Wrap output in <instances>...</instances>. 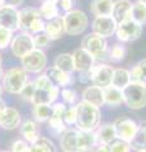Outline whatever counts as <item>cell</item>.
Returning a JSON list of instances; mask_svg holds the SVG:
<instances>
[{
    "label": "cell",
    "mask_w": 146,
    "mask_h": 152,
    "mask_svg": "<svg viewBox=\"0 0 146 152\" xmlns=\"http://www.w3.org/2000/svg\"><path fill=\"white\" fill-rule=\"evenodd\" d=\"M76 122L75 126L79 131L95 132L101 124V110L99 108L88 104L85 102H79L76 105Z\"/></svg>",
    "instance_id": "1"
},
{
    "label": "cell",
    "mask_w": 146,
    "mask_h": 152,
    "mask_svg": "<svg viewBox=\"0 0 146 152\" xmlns=\"http://www.w3.org/2000/svg\"><path fill=\"white\" fill-rule=\"evenodd\" d=\"M1 88L9 94H21L28 83V74L23 67H12L3 75Z\"/></svg>",
    "instance_id": "2"
},
{
    "label": "cell",
    "mask_w": 146,
    "mask_h": 152,
    "mask_svg": "<svg viewBox=\"0 0 146 152\" xmlns=\"http://www.w3.org/2000/svg\"><path fill=\"white\" fill-rule=\"evenodd\" d=\"M123 94V103L130 109L139 110L146 107V85L130 83L122 90Z\"/></svg>",
    "instance_id": "3"
},
{
    "label": "cell",
    "mask_w": 146,
    "mask_h": 152,
    "mask_svg": "<svg viewBox=\"0 0 146 152\" xmlns=\"http://www.w3.org/2000/svg\"><path fill=\"white\" fill-rule=\"evenodd\" d=\"M64 19V26H65V33L70 36H79L89 26V19L88 15L80 9H73L67 12L62 17Z\"/></svg>",
    "instance_id": "4"
},
{
    "label": "cell",
    "mask_w": 146,
    "mask_h": 152,
    "mask_svg": "<svg viewBox=\"0 0 146 152\" xmlns=\"http://www.w3.org/2000/svg\"><path fill=\"white\" fill-rule=\"evenodd\" d=\"M81 48L88 51L95 60H104L108 55V43L106 38L98 36L93 32L83 38Z\"/></svg>",
    "instance_id": "5"
},
{
    "label": "cell",
    "mask_w": 146,
    "mask_h": 152,
    "mask_svg": "<svg viewBox=\"0 0 146 152\" xmlns=\"http://www.w3.org/2000/svg\"><path fill=\"white\" fill-rule=\"evenodd\" d=\"M23 70L31 74H40L47 66V56L42 50L34 48L21 58Z\"/></svg>",
    "instance_id": "6"
},
{
    "label": "cell",
    "mask_w": 146,
    "mask_h": 152,
    "mask_svg": "<svg viewBox=\"0 0 146 152\" xmlns=\"http://www.w3.org/2000/svg\"><path fill=\"white\" fill-rule=\"evenodd\" d=\"M116 129L117 140H122L125 142H131V140L135 137V134L139 131V124L134 119L127 117H120L113 122Z\"/></svg>",
    "instance_id": "7"
},
{
    "label": "cell",
    "mask_w": 146,
    "mask_h": 152,
    "mask_svg": "<svg viewBox=\"0 0 146 152\" xmlns=\"http://www.w3.org/2000/svg\"><path fill=\"white\" fill-rule=\"evenodd\" d=\"M10 50H12V53L15 57H18V58H22L27 53H29L32 50H34L32 34L28 32H22V33H18L17 36H14L10 43Z\"/></svg>",
    "instance_id": "8"
},
{
    "label": "cell",
    "mask_w": 146,
    "mask_h": 152,
    "mask_svg": "<svg viewBox=\"0 0 146 152\" xmlns=\"http://www.w3.org/2000/svg\"><path fill=\"white\" fill-rule=\"evenodd\" d=\"M142 34V26L137 24L132 19H128L121 24H117L116 36L121 42H134Z\"/></svg>",
    "instance_id": "9"
},
{
    "label": "cell",
    "mask_w": 146,
    "mask_h": 152,
    "mask_svg": "<svg viewBox=\"0 0 146 152\" xmlns=\"http://www.w3.org/2000/svg\"><path fill=\"white\" fill-rule=\"evenodd\" d=\"M0 27L10 32L19 29V10L15 7L8 4L0 7Z\"/></svg>",
    "instance_id": "10"
},
{
    "label": "cell",
    "mask_w": 146,
    "mask_h": 152,
    "mask_svg": "<svg viewBox=\"0 0 146 152\" xmlns=\"http://www.w3.org/2000/svg\"><path fill=\"white\" fill-rule=\"evenodd\" d=\"M113 69L112 66L101 64V65H94L92 69V81L93 85L99 86L102 89H106L112 83V76H113Z\"/></svg>",
    "instance_id": "11"
},
{
    "label": "cell",
    "mask_w": 146,
    "mask_h": 152,
    "mask_svg": "<svg viewBox=\"0 0 146 152\" xmlns=\"http://www.w3.org/2000/svg\"><path fill=\"white\" fill-rule=\"evenodd\" d=\"M92 29H93V33H95V34L101 36L103 38H107V37H111L113 33H116L117 23L111 15L95 17L92 23Z\"/></svg>",
    "instance_id": "12"
},
{
    "label": "cell",
    "mask_w": 146,
    "mask_h": 152,
    "mask_svg": "<svg viewBox=\"0 0 146 152\" xmlns=\"http://www.w3.org/2000/svg\"><path fill=\"white\" fill-rule=\"evenodd\" d=\"M73 55V60H74V69L78 72H85V71H90L94 65H95V58L89 53L88 51L84 48H78L75 50Z\"/></svg>",
    "instance_id": "13"
},
{
    "label": "cell",
    "mask_w": 146,
    "mask_h": 152,
    "mask_svg": "<svg viewBox=\"0 0 146 152\" xmlns=\"http://www.w3.org/2000/svg\"><path fill=\"white\" fill-rule=\"evenodd\" d=\"M134 3L131 0H117L113 3L111 17L114 19L117 24H121L126 20L131 19V9H132Z\"/></svg>",
    "instance_id": "14"
},
{
    "label": "cell",
    "mask_w": 146,
    "mask_h": 152,
    "mask_svg": "<svg viewBox=\"0 0 146 152\" xmlns=\"http://www.w3.org/2000/svg\"><path fill=\"white\" fill-rule=\"evenodd\" d=\"M60 94L59 88H51V89H36L34 95L32 98L31 103L33 105H40V104H46V105H52L56 102Z\"/></svg>",
    "instance_id": "15"
},
{
    "label": "cell",
    "mask_w": 146,
    "mask_h": 152,
    "mask_svg": "<svg viewBox=\"0 0 146 152\" xmlns=\"http://www.w3.org/2000/svg\"><path fill=\"white\" fill-rule=\"evenodd\" d=\"M41 14L40 10L36 8H23L19 10V29L24 31V32H29L31 27L34 23L41 19Z\"/></svg>",
    "instance_id": "16"
},
{
    "label": "cell",
    "mask_w": 146,
    "mask_h": 152,
    "mask_svg": "<svg viewBox=\"0 0 146 152\" xmlns=\"http://www.w3.org/2000/svg\"><path fill=\"white\" fill-rule=\"evenodd\" d=\"M45 75L47 76V79L52 83L54 86L59 88V89L60 88L64 89V88H66L69 85L73 84V77L70 76V74H66V72H64V71L56 69L55 66L47 69Z\"/></svg>",
    "instance_id": "17"
},
{
    "label": "cell",
    "mask_w": 146,
    "mask_h": 152,
    "mask_svg": "<svg viewBox=\"0 0 146 152\" xmlns=\"http://www.w3.org/2000/svg\"><path fill=\"white\" fill-rule=\"evenodd\" d=\"M81 96H83V102L92 104V105L97 108L104 105V90L99 86L92 85V86L85 88Z\"/></svg>",
    "instance_id": "18"
},
{
    "label": "cell",
    "mask_w": 146,
    "mask_h": 152,
    "mask_svg": "<svg viewBox=\"0 0 146 152\" xmlns=\"http://www.w3.org/2000/svg\"><path fill=\"white\" fill-rule=\"evenodd\" d=\"M21 126V114L17 109L9 108L4 110L1 118H0V127L7 131H13Z\"/></svg>",
    "instance_id": "19"
},
{
    "label": "cell",
    "mask_w": 146,
    "mask_h": 152,
    "mask_svg": "<svg viewBox=\"0 0 146 152\" xmlns=\"http://www.w3.org/2000/svg\"><path fill=\"white\" fill-rule=\"evenodd\" d=\"M78 128H69L60 136V147L64 152H78Z\"/></svg>",
    "instance_id": "20"
},
{
    "label": "cell",
    "mask_w": 146,
    "mask_h": 152,
    "mask_svg": "<svg viewBox=\"0 0 146 152\" xmlns=\"http://www.w3.org/2000/svg\"><path fill=\"white\" fill-rule=\"evenodd\" d=\"M98 140L95 132H78V152H90L97 147Z\"/></svg>",
    "instance_id": "21"
},
{
    "label": "cell",
    "mask_w": 146,
    "mask_h": 152,
    "mask_svg": "<svg viewBox=\"0 0 146 152\" xmlns=\"http://www.w3.org/2000/svg\"><path fill=\"white\" fill-rule=\"evenodd\" d=\"M21 127V134L24 137V141L28 143L33 145L34 142L40 138V128L36 121L27 119L19 126Z\"/></svg>",
    "instance_id": "22"
},
{
    "label": "cell",
    "mask_w": 146,
    "mask_h": 152,
    "mask_svg": "<svg viewBox=\"0 0 146 152\" xmlns=\"http://www.w3.org/2000/svg\"><path fill=\"white\" fill-rule=\"evenodd\" d=\"M51 41L59 39V38L62 37V34L65 33V26H64V19L62 17H57L52 19V20H48L45 24V31H43Z\"/></svg>",
    "instance_id": "23"
},
{
    "label": "cell",
    "mask_w": 146,
    "mask_h": 152,
    "mask_svg": "<svg viewBox=\"0 0 146 152\" xmlns=\"http://www.w3.org/2000/svg\"><path fill=\"white\" fill-rule=\"evenodd\" d=\"M95 134H97L98 143H102V145H108L109 146L113 141L117 140L116 129H114L113 123H107V124H104V126L98 127Z\"/></svg>",
    "instance_id": "24"
},
{
    "label": "cell",
    "mask_w": 146,
    "mask_h": 152,
    "mask_svg": "<svg viewBox=\"0 0 146 152\" xmlns=\"http://www.w3.org/2000/svg\"><path fill=\"white\" fill-rule=\"evenodd\" d=\"M113 0H93L90 4V12L95 17H108L112 13Z\"/></svg>",
    "instance_id": "25"
},
{
    "label": "cell",
    "mask_w": 146,
    "mask_h": 152,
    "mask_svg": "<svg viewBox=\"0 0 146 152\" xmlns=\"http://www.w3.org/2000/svg\"><path fill=\"white\" fill-rule=\"evenodd\" d=\"M40 14L42 18H45L47 22L59 17V7L57 0H43V3L40 7Z\"/></svg>",
    "instance_id": "26"
},
{
    "label": "cell",
    "mask_w": 146,
    "mask_h": 152,
    "mask_svg": "<svg viewBox=\"0 0 146 152\" xmlns=\"http://www.w3.org/2000/svg\"><path fill=\"white\" fill-rule=\"evenodd\" d=\"M104 90V104H108L111 107H118L123 103V94L122 90L117 89L114 86H107Z\"/></svg>",
    "instance_id": "27"
},
{
    "label": "cell",
    "mask_w": 146,
    "mask_h": 152,
    "mask_svg": "<svg viewBox=\"0 0 146 152\" xmlns=\"http://www.w3.org/2000/svg\"><path fill=\"white\" fill-rule=\"evenodd\" d=\"M131 83L130 79V71L126 69H114L113 70L112 83L111 85L120 90H123L127 85Z\"/></svg>",
    "instance_id": "28"
},
{
    "label": "cell",
    "mask_w": 146,
    "mask_h": 152,
    "mask_svg": "<svg viewBox=\"0 0 146 152\" xmlns=\"http://www.w3.org/2000/svg\"><path fill=\"white\" fill-rule=\"evenodd\" d=\"M131 83L146 85V58L137 62L130 71Z\"/></svg>",
    "instance_id": "29"
},
{
    "label": "cell",
    "mask_w": 146,
    "mask_h": 152,
    "mask_svg": "<svg viewBox=\"0 0 146 152\" xmlns=\"http://www.w3.org/2000/svg\"><path fill=\"white\" fill-rule=\"evenodd\" d=\"M55 67L64 71V72H66V74H71L73 71H75L73 55L71 53H60L55 58Z\"/></svg>",
    "instance_id": "30"
},
{
    "label": "cell",
    "mask_w": 146,
    "mask_h": 152,
    "mask_svg": "<svg viewBox=\"0 0 146 152\" xmlns=\"http://www.w3.org/2000/svg\"><path fill=\"white\" fill-rule=\"evenodd\" d=\"M131 150H134L136 152L146 151V129L144 127L139 126V131L135 134V137L130 142Z\"/></svg>",
    "instance_id": "31"
},
{
    "label": "cell",
    "mask_w": 146,
    "mask_h": 152,
    "mask_svg": "<svg viewBox=\"0 0 146 152\" xmlns=\"http://www.w3.org/2000/svg\"><path fill=\"white\" fill-rule=\"evenodd\" d=\"M36 122L43 123L47 122L52 115V105H46V104H40V105H33V112H32Z\"/></svg>",
    "instance_id": "32"
},
{
    "label": "cell",
    "mask_w": 146,
    "mask_h": 152,
    "mask_svg": "<svg viewBox=\"0 0 146 152\" xmlns=\"http://www.w3.org/2000/svg\"><path fill=\"white\" fill-rule=\"evenodd\" d=\"M29 152H56V146L51 140L40 137L33 145H31Z\"/></svg>",
    "instance_id": "33"
},
{
    "label": "cell",
    "mask_w": 146,
    "mask_h": 152,
    "mask_svg": "<svg viewBox=\"0 0 146 152\" xmlns=\"http://www.w3.org/2000/svg\"><path fill=\"white\" fill-rule=\"evenodd\" d=\"M131 19L140 26L146 24V5L142 3H134L131 9Z\"/></svg>",
    "instance_id": "34"
},
{
    "label": "cell",
    "mask_w": 146,
    "mask_h": 152,
    "mask_svg": "<svg viewBox=\"0 0 146 152\" xmlns=\"http://www.w3.org/2000/svg\"><path fill=\"white\" fill-rule=\"evenodd\" d=\"M127 50L123 45L116 43L111 47V50H108V60H111L112 62H121L126 58Z\"/></svg>",
    "instance_id": "35"
},
{
    "label": "cell",
    "mask_w": 146,
    "mask_h": 152,
    "mask_svg": "<svg viewBox=\"0 0 146 152\" xmlns=\"http://www.w3.org/2000/svg\"><path fill=\"white\" fill-rule=\"evenodd\" d=\"M47 123H48V131L55 136H60L66 131V126H65V123H64V119L60 117L54 115V114L51 115L50 119L47 121Z\"/></svg>",
    "instance_id": "36"
},
{
    "label": "cell",
    "mask_w": 146,
    "mask_h": 152,
    "mask_svg": "<svg viewBox=\"0 0 146 152\" xmlns=\"http://www.w3.org/2000/svg\"><path fill=\"white\" fill-rule=\"evenodd\" d=\"M61 98H62L64 100V104L65 105H69V107H73L75 104H78V93L75 91L74 89L71 88H64L61 90Z\"/></svg>",
    "instance_id": "37"
},
{
    "label": "cell",
    "mask_w": 146,
    "mask_h": 152,
    "mask_svg": "<svg viewBox=\"0 0 146 152\" xmlns=\"http://www.w3.org/2000/svg\"><path fill=\"white\" fill-rule=\"evenodd\" d=\"M51 39L48 38V36L46 34L45 32L42 33H38L33 37V43H34V48H38V50H43L46 48L47 46L50 45Z\"/></svg>",
    "instance_id": "38"
},
{
    "label": "cell",
    "mask_w": 146,
    "mask_h": 152,
    "mask_svg": "<svg viewBox=\"0 0 146 152\" xmlns=\"http://www.w3.org/2000/svg\"><path fill=\"white\" fill-rule=\"evenodd\" d=\"M109 152H131V147L128 142L116 140L109 145Z\"/></svg>",
    "instance_id": "39"
},
{
    "label": "cell",
    "mask_w": 146,
    "mask_h": 152,
    "mask_svg": "<svg viewBox=\"0 0 146 152\" xmlns=\"http://www.w3.org/2000/svg\"><path fill=\"white\" fill-rule=\"evenodd\" d=\"M13 37V32L0 27V50H4L8 46H10Z\"/></svg>",
    "instance_id": "40"
},
{
    "label": "cell",
    "mask_w": 146,
    "mask_h": 152,
    "mask_svg": "<svg viewBox=\"0 0 146 152\" xmlns=\"http://www.w3.org/2000/svg\"><path fill=\"white\" fill-rule=\"evenodd\" d=\"M34 91H36V86H34V83L33 81H28L26 84V86L23 88V90L21 91V96L23 100H26V102H31L32 100V98H33V95H34Z\"/></svg>",
    "instance_id": "41"
},
{
    "label": "cell",
    "mask_w": 146,
    "mask_h": 152,
    "mask_svg": "<svg viewBox=\"0 0 146 152\" xmlns=\"http://www.w3.org/2000/svg\"><path fill=\"white\" fill-rule=\"evenodd\" d=\"M76 122V107H67L64 114V123L65 126H73Z\"/></svg>",
    "instance_id": "42"
},
{
    "label": "cell",
    "mask_w": 146,
    "mask_h": 152,
    "mask_svg": "<svg viewBox=\"0 0 146 152\" xmlns=\"http://www.w3.org/2000/svg\"><path fill=\"white\" fill-rule=\"evenodd\" d=\"M33 83H34L36 89H51V88H54L52 83L47 79V76L45 74H41L40 76H37Z\"/></svg>",
    "instance_id": "43"
},
{
    "label": "cell",
    "mask_w": 146,
    "mask_h": 152,
    "mask_svg": "<svg viewBox=\"0 0 146 152\" xmlns=\"http://www.w3.org/2000/svg\"><path fill=\"white\" fill-rule=\"evenodd\" d=\"M31 146L24 140H17L13 142L10 152H29Z\"/></svg>",
    "instance_id": "44"
},
{
    "label": "cell",
    "mask_w": 146,
    "mask_h": 152,
    "mask_svg": "<svg viewBox=\"0 0 146 152\" xmlns=\"http://www.w3.org/2000/svg\"><path fill=\"white\" fill-rule=\"evenodd\" d=\"M57 7H60L64 12H70L73 10V7H74V3L73 0H57Z\"/></svg>",
    "instance_id": "45"
},
{
    "label": "cell",
    "mask_w": 146,
    "mask_h": 152,
    "mask_svg": "<svg viewBox=\"0 0 146 152\" xmlns=\"http://www.w3.org/2000/svg\"><path fill=\"white\" fill-rule=\"evenodd\" d=\"M92 80V70L90 71H85V72H79V81L87 84Z\"/></svg>",
    "instance_id": "46"
},
{
    "label": "cell",
    "mask_w": 146,
    "mask_h": 152,
    "mask_svg": "<svg viewBox=\"0 0 146 152\" xmlns=\"http://www.w3.org/2000/svg\"><path fill=\"white\" fill-rule=\"evenodd\" d=\"M94 152H109V146H108V145L98 143L97 147L94 148Z\"/></svg>",
    "instance_id": "47"
},
{
    "label": "cell",
    "mask_w": 146,
    "mask_h": 152,
    "mask_svg": "<svg viewBox=\"0 0 146 152\" xmlns=\"http://www.w3.org/2000/svg\"><path fill=\"white\" fill-rule=\"evenodd\" d=\"M23 1H24V0H5V4L17 8L18 5H22V3H23Z\"/></svg>",
    "instance_id": "48"
},
{
    "label": "cell",
    "mask_w": 146,
    "mask_h": 152,
    "mask_svg": "<svg viewBox=\"0 0 146 152\" xmlns=\"http://www.w3.org/2000/svg\"><path fill=\"white\" fill-rule=\"evenodd\" d=\"M5 109H7V104L1 98H0V118H1V115H3V113H4Z\"/></svg>",
    "instance_id": "49"
},
{
    "label": "cell",
    "mask_w": 146,
    "mask_h": 152,
    "mask_svg": "<svg viewBox=\"0 0 146 152\" xmlns=\"http://www.w3.org/2000/svg\"><path fill=\"white\" fill-rule=\"evenodd\" d=\"M3 75H4V71H3V67H1V66H0V79L3 77Z\"/></svg>",
    "instance_id": "50"
},
{
    "label": "cell",
    "mask_w": 146,
    "mask_h": 152,
    "mask_svg": "<svg viewBox=\"0 0 146 152\" xmlns=\"http://www.w3.org/2000/svg\"><path fill=\"white\" fill-rule=\"evenodd\" d=\"M139 126H141V127H144L145 128V129H146V122H142V123H140V124Z\"/></svg>",
    "instance_id": "51"
},
{
    "label": "cell",
    "mask_w": 146,
    "mask_h": 152,
    "mask_svg": "<svg viewBox=\"0 0 146 152\" xmlns=\"http://www.w3.org/2000/svg\"><path fill=\"white\" fill-rule=\"evenodd\" d=\"M5 4V0H0V7H3Z\"/></svg>",
    "instance_id": "52"
},
{
    "label": "cell",
    "mask_w": 146,
    "mask_h": 152,
    "mask_svg": "<svg viewBox=\"0 0 146 152\" xmlns=\"http://www.w3.org/2000/svg\"><path fill=\"white\" fill-rule=\"evenodd\" d=\"M137 1L139 3H142V4H145V5H146V0H137Z\"/></svg>",
    "instance_id": "53"
},
{
    "label": "cell",
    "mask_w": 146,
    "mask_h": 152,
    "mask_svg": "<svg viewBox=\"0 0 146 152\" xmlns=\"http://www.w3.org/2000/svg\"><path fill=\"white\" fill-rule=\"evenodd\" d=\"M1 62H3V56H1V53H0V66H1Z\"/></svg>",
    "instance_id": "54"
},
{
    "label": "cell",
    "mask_w": 146,
    "mask_h": 152,
    "mask_svg": "<svg viewBox=\"0 0 146 152\" xmlns=\"http://www.w3.org/2000/svg\"><path fill=\"white\" fill-rule=\"evenodd\" d=\"M1 93H3V88H1V85H0V98H1Z\"/></svg>",
    "instance_id": "55"
},
{
    "label": "cell",
    "mask_w": 146,
    "mask_h": 152,
    "mask_svg": "<svg viewBox=\"0 0 146 152\" xmlns=\"http://www.w3.org/2000/svg\"><path fill=\"white\" fill-rule=\"evenodd\" d=\"M0 152H10V151H0Z\"/></svg>",
    "instance_id": "56"
},
{
    "label": "cell",
    "mask_w": 146,
    "mask_h": 152,
    "mask_svg": "<svg viewBox=\"0 0 146 152\" xmlns=\"http://www.w3.org/2000/svg\"><path fill=\"white\" fill-rule=\"evenodd\" d=\"M141 152H146V151H141Z\"/></svg>",
    "instance_id": "57"
}]
</instances>
